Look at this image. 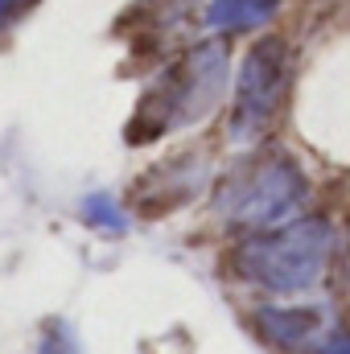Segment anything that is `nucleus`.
<instances>
[{
  "label": "nucleus",
  "instance_id": "f257e3e1",
  "mask_svg": "<svg viewBox=\"0 0 350 354\" xmlns=\"http://www.w3.org/2000/svg\"><path fill=\"white\" fill-rule=\"evenodd\" d=\"M326 260V227L305 223L293 227L288 235L260 239L248 248V268L268 288H305Z\"/></svg>",
  "mask_w": 350,
  "mask_h": 354
},
{
  "label": "nucleus",
  "instance_id": "f03ea898",
  "mask_svg": "<svg viewBox=\"0 0 350 354\" xmlns=\"http://www.w3.org/2000/svg\"><path fill=\"white\" fill-rule=\"evenodd\" d=\"M326 354H350V338H347V342H334Z\"/></svg>",
  "mask_w": 350,
  "mask_h": 354
}]
</instances>
